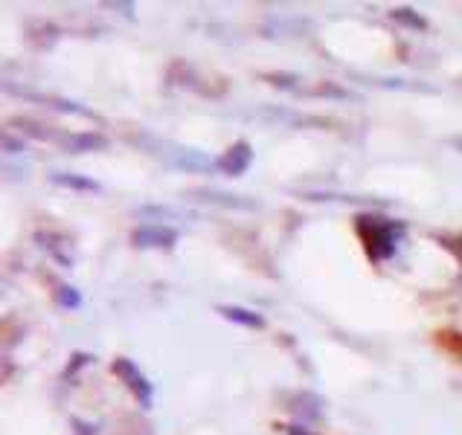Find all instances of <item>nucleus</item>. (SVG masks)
<instances>
[{
    "instance_id": "nucleus-1",
    "label": "nucleus",
    "mask_w": 462,
    "mask_h": 435,
    "mask_svg": "<svg viewBox=\"0 0 462 435\" xmlns=\"http://www.w3.org/2000/svg\"><path fill=\"white\" fill-rule=\"evenodd\" d=\"M358 232L363 238L370 259L378 264L384 259H390L396 252V244L404 235V224L401 221H390V218H378V215H360L358 218Z\"/></svg>"
},
{
    "instance_id": "nucleus-2",
    "label": "nucleus",
    "mask_w": 462,
    "mask_h": 435,
    "mask_svg": "<svg viewBox=\"0 0 462 435\" xmlns=\"http://www.w3.org/2000/svg\"><path fill=\"white\" fill-rule=\"evenodd\" d=\"M111 371L113 374H117V378L134 392V398H137L140 401V406L143 409H148L151 406V401H154V386L143 378V371L137 369V366H134L131 360H125V357H117V360H113V366H111Z\"/></svg>"
},
{
    "instance_id": "nucleus-3",
    "label": "nucleus",
    "mask_w": 462,
    "mask_h": 435,
    "mask_svg": "<svg viewBox=\"0 0 462 435\" xmlns=\"http://www.w3.org/2000/svg\"><path fill=\"white\" fill-rule=\"evenodd\" d=\"M131 241L137 244V247H143V250H148V247L172 250V247L178 244V229H169V227H163V224H146V227H140V229H134Z\"/></svg>"
},
{
    "instance_id": "nucleus-4",
    "label": "nucleus",
    "mask_w": 462,
    "mask_h": 435,
    "mask_svg": "<svg viewBox=\"0 0 462 435\" xmlns=\"http://www.w3.org/2000/svg\"><path fill=\"white\" fill-rule=\"evenodd\" d=\"M250 163H253V148H250V143L239 140V143H233V145H230V148L221 154L218 169H221L224 174H230V177H239V174L247 171Z\"/></svg>"
},
{
    "instance_id": "nucleus-5",
    "label": "nucleus",
    "mask_w": 462,
    "mask_h": 435,
    "mask_svg": "<svg viewBox=\"0 0 462 435\" xmlns=\"http://www.w3.org/2000/svg\"><path fill=\"white\" fill-rule=\"evenodd\" d=\"M59 143L70 151V154H85V151H102L108 145V140L96 131H82V134H67L59 136Z\"/></svg>"
},
{
    "instance_id": "nucleus-6",
    "label": "nucleus",
    "mask_w": 462,
    "mask_h": 435,
    "mask_svg": "<svg viewBox=\"0 0 462 435\" xmlns=\"http://www.w3.org/2000/svg\"><path fill=\"white\" fill-rule=\"evenodd\" d=\"M224 320L236 322V325H244V328H265V316L256 313V311H247V308H239V305H218L216 308Z\"/></svg>"
},
{
    "instance_id": "nucleus-7",
    "label": "nucleus",
    "mask_w": 462,
    "mask_h": 435,
    "mask_svg": "<svg viewBox=\"0 0 462 435\" xmlns=\"http://www.w3.org/2000/svg\"><path fill=\"white\" fill-rule=\"evenodd\" d=\"M52 183L55 186H64V189H76V192H102V186L90 180V177H79V174H62L55 171L52 174Z\"/></svg>"
},
{
    "instance_id": "nucleus-8",
    "label": "nucleus",
    "mask_w": 462,
    "mask_h": 435,
    "mask_svg": "<svg viewBox=\"0 0 462 435\" xmlns=\"http://www.w3.org/2000/svg\"><path fill=\"white\" fill-rule=\"evenodd\" d=\"M390 17L396 24H401V27H407V29H416V32H425L428 29V21L421 17L416 9H407V6H398V9H393L390 12Z\"/></svg>"
},
{
    "instance_id": "nucleus-9",
    "label": "nucleus",
    "mask_w": 462,
    "mask_h": 435,
    "mask_svg": "<svg viewBox=\"0 0 462 435\" xmlns=\"http://www.w3.org/2000/svg\"><path fill=\"white\" fill-rule=\"evenodd\" d=\"M55 299H59V305H62V308H67V311H76V308L82 305V296H79V290L70 287V285L59 287V293H55Z\"/></svg>"
},
{
    "instance_id": "nucleus-10",
    "label": "nucleus",
    "mask_w": 462,
    "mask_h": 435,
    "mask_svg": "<svg viewBox=\"0 0 462 435\" xmlns=\"http://www.w3.org/2000/svg\"><path fill=\"white\" fill-rule=\"evenodd\" d=\"M90 360H93V357H90V354H82V351H76V354H73V357H70V366L64 369V378H73V374H76V371H79L82 366H88Z\"/></svg>"
},
{
    "instance_id": "nucleus-11",
    "label": "nucleus",
    "mask_w": 462,
    "mask_h": 435,
    "mask_svg": "<svg viewBox=\"0 0 462 435\" xmlns=\"http://www.w3.org/2000/svg\"><path fill=\"white\" fill-rule=\"evenodd\" d=\"M4 151H6V154H21V151H24V143L6 134V136H4Z\"/></svg>"
},
{
    "instance_id": "nucleus-12",
    "label": "nucleus",
    "mask_w": 462,
    "mask_h": 435,
    "mask_svg": "<svg viewBox=\"0 0 462 435\" xmlns=\"http://www.w3.org/2000/svg\"><path fill=\"white\" fill-rule=\"evenodd\" d=\"M73 427H76V435H96V427L93 424H82L79 418H73Z\"/></svg>"
},
{
    "instance_id": "nucleus-13",
    "label": "nucleus",
    "mask_w": 462,
    "mask_h": 435,
    "mask_svg": "<svg viewBox=\"0 0 462 435\" xmlns=\"http://www.w3.org/2000/svg\"><path fill=\"white\" fill-rule=\"evenodd\" d=\"M288 435H308L305 427H288Z\"/></svg>"
},
{
    "instance_id": "nucleus-14",
    "label": "nucleus",
    "mask_w": 462,
    "mask_h": 435,
    "mask_svg": "<svg viewBox=\"0 0 462 435\" xmlns=\"http://www.w3.org/2000/svg\"><path fill=\"white\" fill-rule=\"evenodd\" d=\"M456 148H462V136H459V140H456Z\"/></svg>"
}]
</instances>
